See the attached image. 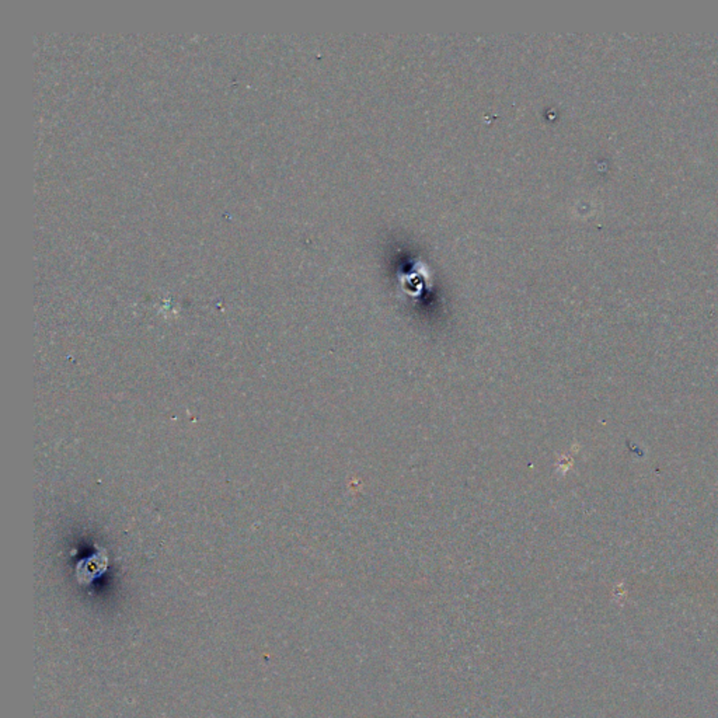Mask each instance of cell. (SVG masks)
I'll list each match as a JSON object with an SVG mask.
<instances>
[{"label":"cell","instance_id":"1","mask_svg":"<svg viewBox=\"0 0 718 718\" xmlns=\"http://www.w3.org/2000/svg\"><path fill=\"white\" fill-rule=\"evenodd\" d=\"M106 569H107V556L103 552L81 562L77 566V579L81 584H89L97 577H100Z\"/></svg>","mask_w":718,"mask_h":718}]
</instances>
